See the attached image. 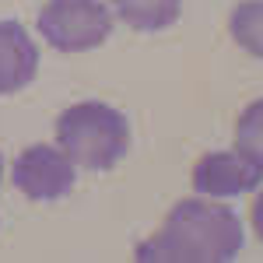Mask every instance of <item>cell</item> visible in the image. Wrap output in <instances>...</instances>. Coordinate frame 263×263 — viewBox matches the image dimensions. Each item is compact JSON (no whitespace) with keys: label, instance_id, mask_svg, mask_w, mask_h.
<instances>
[{"label":"cell","instance_id":"6da1fadb","mask_svg":"<svg viewBox=\"0 0 263 263\" xmlns=\"http://www.w3.org/2000/svg\"><path fill=\"white\" fill-rule=\"evenodd\" d=\"M242 218L214 197L179 200L165 224L137 246L144 263H228L242 253Z\"/></svg>","mask_w":263,"mask_h":263},{"label":"cell","instance_id":"7a4b0ae2","mask_svg":"<svg viewBox=\"0 0 263 263\" xmlns=\"http://www.w3.org/2000/svg\"><path fill=\"white\" fill-rule=\"evenodd\" d=\"M57 144L81 168L105 172L130 151V123L120 109L102 102H78L57 120Z\"/></svg>","mask_w":263,"mask_h":263},{"label":"cell","instance_id":"3957f363","mask_svg":"<svg viewBox=\"0 0 263 263\" xmlns=\"http://www.w3.org/2000/svg\"><path fill=\"white\" fill-rule=\"evenodd\" d=\"M112 21V7L105 0H46L35 25L57 53H88L109 39Z\"/></svg>","mask_w":263,"mask_h":263},{"label":"cell","instance_id":"277c9868","mask_svg":"<svg viewBox=\"0 0 263 263\" xmlns=\"http://www.w3.org/2000/svg\"><path fill=\"white\" fill-rule=\"evenodd\" d=\"M11 176L28 200H60L74 190L78 165L67 158L60 144H32L18 155Z\"/></svg>","mask_w":263,"mask_h":263},{"label":"cell","instance_id":"5b68a950","mask_svg":"<svg viewBox=\"0 0 263 263\" xmlns=\"http://www.w3.org/2000/svg\"><path fill=\"white\" fill-rule=\"evenodd\" d=\"M263 182L260 168L249 165L239 151H214L203 155L197 168H193V190L200 197H214V200H228V197H242L249 190H256Z\"/></svg>","mask_w":263,"mask_h":263},{"label":"cell","instance_id":"8992f818","mask_svg":"<svg viewBox=\"0 0 263 263\" xmlns=\"http://www.w3.org/2000/svg\"><path fill=\"white\" fill-rule=\"evenodd\" d=\"M39 70V46L18 21H0V95H14L32 84Z\"/></svg>","mask_w":263,"mask_h":263},{"label":"cell","instance_id":"52a82bcc","mask_svg":"<svg viewBox=\"0 0 263 263\" xmlns=\"http://www.w3.org/2000/svg\"><path fill=\"white\" fill-rule=\"evenodd\" d=\"M112 7V18L126 21L137 32H162L179 18L182 0H105Z\"/></svg>","mask_w":263,"mask_h":263},{"label":"cell","instance_id":"ba28073f","mask_svg":"<svg viewBox=\"0 0 263 263\" xmlns=\"http://www.w3.org/2000/svg\"><path fill=\"white\" fill-rule=\"evenodd\" d=\"M228 28H232V39L239 42L246 53L263 60V0H242L232 11Z\"/></svg>","mask_w":263,"mask_h":263},{"label":"cell","instance_id":"9c48e42d","mask_svg":"<svg viewBox=\"0 0 263 263\" xmlns=\"http://www.w3.org/2000/svg\"><path fill=\"white\" fill-rule=\"evenodd\" d=\"M235 151L242 155L249 165H256L263 176V99L253 102L239 116V126H235Z\"/></svg>","mask_w":263,"mask_h":263},{"label":"cell","instance_id":"30bf717a","mask_svg":"<svg viewBox=\"0 0 263 263\" xmlns=\"http://www.w3.org/2000/svg\"><path fill=\"white\" fill-rule=\"evenodd\" d=\"M253 228H256V235H260V242H263V193L253 203Z\"/></svg>","mask_w":263,"mask_h":263},{"label":"cell","instance_id":"8fae6325","mask_svg":"<svg viewBox=\"0 0 263 263\" xmlns=\"http://www.w3.org/2000/svg\"><path fill=\"white\" fill-rule=\"evenodd\" d=\"M0 179H4V158H0Z\"/></svg>","mask_w":263,"mask_h":263}]
</instances>
